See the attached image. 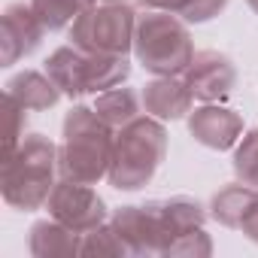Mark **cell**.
<instances>
[{
    "mask_svg": "<svg viewBox=\"0 0 258 258\" xmlns=\"http://www.w3.org/2000/svg\"><path fill=\"white\" fill-rule=\"evenodd\" d=\"M31 7L46 31H64L79 19L88 0H31Z\"/></svg>",
    "mask_w": 258,
    "mask_h": 258,
    "instance_id": "2e32d148",
    "label": "cell"
},
{
    "mask_svg": "<svg viewBox=\"0 0 258 258\" xmlns=\"http://www.w3.org/2000/svg\"><path fill=\"white\" fill-rule=\"evenodd\" d=\"M134 10L121 0L85 7L79 19L70 25V43L91 55H127L134 49Z\"/></svg>",
    "mask_w": 258,
    "mask_h": 258,
    "instance_id": "8992f818",
    "label": "cell"
},
{
    "mask_svg": "<svg viewBox=\"0 0 258 258\" xmlns=\"http://www.w3.org/2000/svg\"><path fill=\"white\" fill-rule=\"evenodd\" d=\"M46 73L61 88V94L79 97V94H91V91L100 94L106 88L121 85V79H127V73H131V64L124 55H91L70 43L49 55Z\"/></svg>",
    "mask_w": 258,
    "mask_h": 258,
    "instance_id": "5b68a950",
    "label": "cell"
},
{
    "mask_svg": "<svg viewBox=\"0 0 258 258\" xmlns=\"http://www.w3.org/2000/svg\"><path fill=\"white\" fill-rule=\"evenodd\" d=\"M164 155H167V134H164L161 118L137 115L131 124L118 127L106 179L121 191L143 188L155 176Z\"/></svg>",
    "mask_w": 258,
    "mask_h": 258,
    "instance_id": "7a4b0ae2",
    "label": "cell"
},
{
    "mask_svg": "<svg viewBox=\"0 0 258 258\" xmlns=\"http://www.w3.org/2000/svg\"><path fill=\"white\" fill-rule=\"evenodd\" d=\"M188 131L198 143H204L207 149H231L240 137H243V118L234 109H225L219 103H204L201 109L191 112L188 118Z\"/></svg>",
    "mask_w": 258,
    "mask_h": 258,
    "instance_id": "30bf717a",
    "label": "cell"
},
{
    "mask_svg": "<svg viewBox=\"0 0 258 258\" xmlns=\"http://www.w3.org/2000/svg\"><path fill=\"white\" fill-rule=\"evenodd\" d=\"M240 231H243L249 240H255V243H258V201H255V204H252V210L246 213V219H243Z\"/></svg>",
    "mask_w": 258,
    "mask_h": 258,
    "instance_id": "7402d4cb",
    "label": "cell"
},
{
    "mask_svg": "<svg viewBox=\"0 0 258 258\" xmlns=\"http://www.w3.org/2000/svg\"><path fill=\"white\" fill-rule=\"evenodd\" d=\"M134 55L155 76L185 73V67L195 58V46H191L188 31H185V22H179L173 13L149 10L137 22Z\"/></svg>",
    "mask_w": 258,
    "mask_h": 258,
    "instance_id": "277c9868",
    "label": "cell"
},
{
    "mask_svg": "<svg viewBox=\"0 0 258 258\" xmlns=\"http://www.w3.org/2000/svg\"><path fill=\"white\" fill-rule=\"evenodd\" d=\"M140 7H146V10H164V13H176V7H179V0H137Z\"/></svg>",
    "mask_w": 258,
    "mask_h": 258,
    "instance_id": "603a6c76",
    "label": "cell"
},
{
    "mask_svg": "<svg viewBox=\"0 0 258 258\" xmlns=\"http://www.w3.org/2000/svg\"><path fill=\"white\" fill-rule=\"evenodd\" d=\"M25 124H28V109L13 94H4V158H10L25 140Z\"/></svg>",
    "mask_w": 258,
    "mask_h": 258,
    "instance_id": "e0dca14e",
    "label": "cell"
},
{
    "mask_svg": "<svg viewBox=\"0 0 258 258\" xmlns=\"http://www.w3.org/2000/svg\"><path fill=\"white\" fill-rule=\"evenodd\" d=\"M249 7H252V10H255V13H258V0H249Z\"/></svg>",
    "mask_w": 258,
    "mask_h": 258,
    "instance_id": "cb8c5ba5",
    "label": "cell"
},
{
    "mask_svg": "<svg viewBox=\"0 0 258 258\" xmlns=\"http://www.w3.org/2000/svg\"><path fill=\"white\" fill-rule=\"evenodd\" d=\"M191 100H195V94H191L188 82L176 79V76H158L143 91L146 112L161 118V121H176L185 112H191Z\"/></svg>",
    "mask_w": 258,
    "mask_h": 258,
    "instance_id": "8fae6325",
    "label": "cell"
},
{
    "mask_svg": "<svg viewBox=\"0 0 258 258\" xmlns=\"http://www.w3.org/2000/svg\"><path fill=\"white\" fill-rule=\"evenodd\" d=\"M228 7V0H179L173 16H179L185 25H204L213 16H219Z\"/></svg>",
    "mask_w": 258,
    "mask_h": 258,
    "instance_id": "ffe728a7",
    "label": "cell"
},
{
    "mask_svg": "<svg viewBox=\"0 0 258 258\" xmlns=\"http://www.w3.org/2000/svg\"><path fill=\"white\" fill-rule=\"evenodd\" d=\"M112 146V127L94 112V106H73L64 118V146L58 152L61 176L94 185L97 179L109 176Z\"/></svg>",
    "mask_w": 258,
    "mask_h": 258,
    "instance_id": "6da1fadb",
    "label": "cell"
},
{
    "mask_svg": "<svg viewBox=\"0 0 258 258\" xmlns=\"http://www.w3.org/2000/svg\"><path fill=\"white\" fill-rule=\"evenodd\" d=\"M43 34H46V28L37 19L31 4L28 7L25 4H10L4 10V16H0V64L13 67L22 58H28L40 46Z\"/></svg>",
    "mask_w": 258,
    "mask_h": 258,
    "instance_id": "ba28073f",
    "label": "cell"
},
{
    "mask_svg": "<svg viewBox=\"0 0 258 258\" xmlns=\"http://www.w3.org/2000/svg\"><path fill=\"white\" fill-rule=\"evenodd\" d=\"M82 255H131V249L124 246V240L112 225H100L82 234Z\"/></svg>",
    "mask_w": 258,
    "mask_h": 258,
    "instance_id": "d6986e66",
    "label": "cell"
},
{
    "mask_svg": "<svg viewBox=\"0 0 258 258\" xmlns=\"http://www.w3.org/2000/svg\"><path fill=\"white\" fill-rule=\"evenodd\" d=\"M31 252L37 258H49V255H76L82 252V234H76L73 228L61 225L58 219H46L37 222L31 228Z\"/></svg>",
    "mask_w": 258,
    "mask_h": 258,
    "instance_id": "4fadbf2b",
    "label": "cell"
},
{
    "mask_svg": "<svg viewBox=\"0 0 258 258\" xmlns=\"http://www.w3.org/2000/svg\"><path fill=\"white\" fill-rule=\"evenodd\" d=\"M46 207H49L52 219L73 228L76 234H88V231H94V228H100L106 222V204L88 182L61 179L52 188Z\"/></svg>",
    "mask_w": 258,
    "mask_h": 258,
    "instance_id": "52a82bcc",
    "label": "cell"
},
{
    "mask_svg": "<svg viewBox=\"0 0 258 258\" xmlns=\"http://www.w3.org/2000/svg\"><path fill=\"white\" fill-rule=\"evenodd\" d=\"M210 252H213V243L204 234V228H191L182 237H176L164 255H210Z\"/></svg>",
    "mask_w": 258,
    "mask_h": 258,
    "instance_id": "44dd1931",
    "label": "cell"
},
{
    "mask_svg": "<svg viewBox=\"0 0 258 258\" xmlns=\"http://www.w3.org/2000/svg\"><path fill=\"white\" fill-rule=\"evenodd\" d=\"M255 201H258V188H249L243 182L228 185L213 198V219L219 225H225V228L240 231V225H243V219H246V213L252 210Z\"/></svg>",
    "mask_w": 258,
    "mask_h": 258,
    "instance_id": "9a60e30c",
    "label": "cell"
},
{
    "mask_svg": "<svg viewBox=\"0 0 258 258\" xmlns=\"http://www.w3.org/2000/svg\"><path fill=\"white\" fill-rule=\"evenodd\" d=\"M58 149L43 134H28L19 149L4 158V201L16 210L46 207L55 182Z\"/></svg>",
    "mask_w": 258,
    "mask_h": 258,
    "instance_id": "3957f363",
    "label": "cell"
},
{
    "mask_svg": "<svg viewBox=\"0 0 258 258\" xmlns=\"http://www.w3.org/2000/svg\"><path fill=\"white\" fill-rule=\"evenodd\" d=\"M140 103H143V94H137L134 88H106L94 97V112L109 124V127H124L131 124L137 115H140Z\"/></svg>",
    "mask_w": 258,
    "mask_h": 258,
    "instance_id": "5bb4252c",
    "label": "cell"
},
{
    "mask_svg": "<svg viewBox=\"0 0 258 258\" xmlns=\"http://www.w3.org/2000/svg\"><path fill=\"white\" fill-rule=\"evenodd\" d=\"M234 173L243 185L258 188V127L249 131L234 152Z\"/></svg>",
    "mask_w": 258,
    "mask_h": 258,
    "instance_id": "ac0fdd59",
    "label": "cell"
},
{
    "mask_svg": "<svg viewBox=\"0 0 258 258\" xmlns=\"http://www.w3.org/2000/svg\"><path fill=\"white\" fill-rule=\"evenodd\" d=\"M7 94H13L28 112L49 109V106H55L61 100V88L52 82L49 73H40V70H22V73H16L7 82Z\"/></svg>",
    "mask_w": 258,
    "mask_h": 258,
    "instance_id": "7c38bea8",
    "label": "cell"
},
{
    "mask_svg": "<svg viewBox=\"0 0 258 258\" xmlns=\"http://www.w3.org/2000/svg\"><path fill=\"white\" fill-rule=\"evenodd\" d=\"M185 82L198 100L219 103L222 97L231 94V88L237 82V70H234L231 58H225L219 52H195L191 64L185 67Z\"/></svg>",
    "mask_w": 258,
    "mask_h": 258,
    "instance_id": "9c48e42d",
    "label": "cell"
}]
</instances>
